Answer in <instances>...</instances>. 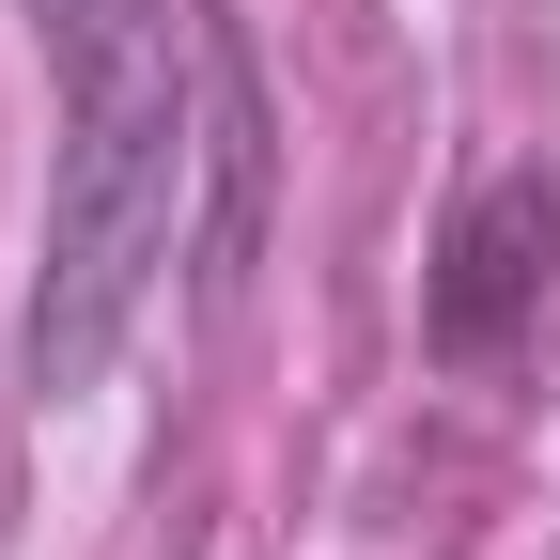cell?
<instances>
[{"instance_id":"cell-1","label":"cell","mask_w":560,"mask_h":560,"mask_svg":"<svg viewBox=\"0 0 560 560\" xmlns=\"http://www.w3.org/2000/svg\"><path fill=\"white\" fill-rule=\"evenodd\" d=\"M62 62V156L32 249V405H79L172 265H219L265 187V109L219 0H32Z\"/></svg>"},{"instance_id":"cell-2","label":"cell","mask_w":560,"mask_h":560,"mask_svg":"<svg viewBox=\"0 0 560 560\" xmlns=\"http://www.w3.org/2000/svg\"><path fill=\"white\" fill-rule=\"evenodd\" d=\"M545 280H560V172L514 156V172H482L452 202V249H436V359H499V342L545 312Z\"/></svg>"}]
</instances>
